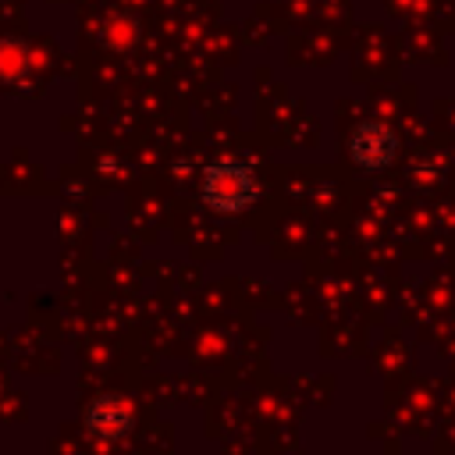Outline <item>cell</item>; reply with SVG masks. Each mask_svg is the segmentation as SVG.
<instances>
[{
    "label": "cell",
    "instance_id": "5b68a950",
    "mask_svg": "<svg viewBox=\"0 0 455 455\" xmlns=\"http://www.w3.org/2000/svg\"><path fill=\"white\" fill-rule=\"evenodd\" d=\"M135 39H139V28L128 18H114V21L103 25V43L114 46V50H128Z\"/></svg>",
    "mask_w": 455,
    "mask_h": 455
},
{
    "label": "cell",
    "instance_id": "277c9868",
    "mask_svg": "<svg viewBox=\"0 0 455 455\" xmlns=\"http://www.w3.org/2000/svg\"><path fill=\"white\" fill-rule=\"evenodd\" d=\"M32 68V57L25 53L21 43H0V78L4 82H21Z\"/></svg>",
    "mask_w": 455,
    "mask_h": 455
},
{
    "label": "cell",
    "instance_id": "7a4b0ae2",
    "mask_svg": "<svg viewBox=\"0 0 455 455\" xmlns=\"http://www.w3.org/2000/svg\"><path fill=\"white\" fill-rule=\"evenodd\" d=\"M348 153H352V160H355L363 171H384V167L398 156V135H395L384 121L370 117V121H363V124L352 132Z\"/></svg>",
    "mask_w": 455,
    "mask_h": 455
},
{
    "label": "cell",
    "instance_id": "3957f363",
    "mask_svg": "<svg viewBox=\"0 0 455 455\" xmlns=\"http://www.w3.org/2000/svg\"><path fill=\"white\" fill-rule=\"evenodd\" d=\"M82 423H85V430H89L92 437H100V441H117V437H124V434L132 430V409H128V402L117 398V395H100V398H92V402L85 405Z\"/></svg>",
    "mask_w": 455,
    "mask_h": 455
},
{
    "label": "cell",
    "instance_id": "6da1fadb",
    "mask_svg": "<svg viewBox=\"0 0 455 455\" xmlns=\"http://www.w3.org/2000/svg\"><path fill=\"white\" fill-rule=\"evenodd\" d=\"M199 199L213 213H224V217L242 213L259 199V174L235 156L213 160L199 178Z\"/></svg>",
    "mask_w": 455,
    "mask_h": 455
}]
</instances>
